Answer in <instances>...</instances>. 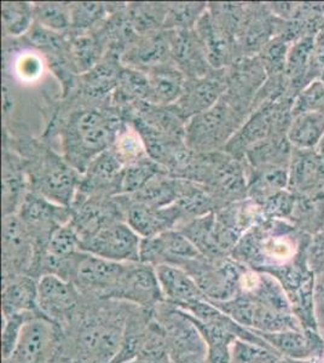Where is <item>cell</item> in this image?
I'll list each match as a JSON object with an SVG mask.
<instances>
[{
	"label": "cell",
	"instance_id": "obj_35",
	"mask_svg": "<svg viewBox=\"0 0 324 363\" xmlns=\"http://www.w3.org/2000/svg\"><path fill=\"white\" fill-rule=\"evenodd\" d=\"M72 3L66 1H37L33 3L34 20L39 25L58 33L70 29Z\"/></svg>",
	"mask_w": 324,
	"mask_h": 363
},
{
	"label": "cell",
	"instance_id": "obj_20",
	"mask_svg": "<svg viewBox=\"0 0 324 363\" xmlns=\"http://www.w3.org/2000/svg\"><path fill=\"white\" fill-rule=\"evenodd\" d=\"M120 61L123 67L144 73L172 62L169 30L162 29L154 33L138 35L135 42L125 50Z\"/></svg>",
	"mask_w": 324,
	"mask_h": 363
},
{
	"label": "cell",
	"instance_id": "obj_5",
	"mask_svg": "<svg viewBox=\"0 0 324 363\" xmlns=\"http://www.w3.org/2000/svg\"><path fill=\"white\" fill-rule=\"evenodd\" d=\"M183 179L206 186L223 207L243 201L248 195V181L242 161L225 152H195Z\"/></svg>",
	"mask_w": 324,
	"mask_h": 363
},
{
	"label": "cell",
	"instance_id": "obj_29",
	"mask_svg": "<svg viewBox=\"0 0 324 363\" xmlns=\"http://www.w3.org/2000/svg\"><path fill=\"white\" fill-rule=\"evenodd\" d=\"M177 230L186 236L207 259L220 260L229 257L218 244L214 233V213L181 224Z\"/></svg>",
	"mask_w": 324,
	"mask_h": 363
},
{
	"label": "cell",
	"instance_id": "obj_13",
	"mask_svg": "<svg viewBox=\"0 0 324 363\" xmlns=\"http://www.w3.org/2000/svg\"><path fill=\"white\" fill-rule=\"evenodd\" d=\"M34 256L33 239L20 217L3 216V279L29 275Z\"/></svg>",
	"mask_w": 324,
	"mask_h": 363
},
{
	"label": "cell",
	"instance_id": "obj_42",
	"mask_svg": "<svg viewBox=\"0 0 324 363\" xmlns=\"http://www.w3.org/2000/svg\"><path fill=\"white\" fill-rule=\"evenodd\" d=\"M41 70H43V61L35 54L26 52L25 55H21L15 63V74L21 80L32 82L41 74Z\"/></svg>",
	"mask_w": 324,
	"mask_h": 363
},
{
	"label": "cell",
	"instance_id": "obj_3",
	"mask_svg": "<svg viewBox=\"0 0 324 363\" xmlns=\"http://www.w3.org/2000/svg\"><path fill=\"white\" fill-rule=\"evenodd\" d=\"M3 143L15 150L25 165L28 189L50 201L70 207L82 174L45 140L33 137L10 136L4 131Z\"/></svg>",
	"mask_w": 324,
	"mask_h": 363
},
{
	"label": "cell",
	"instance_id": "obj_21",
	"mask_svg": "<svg viewBox=\"0 0 324 363\" xmlns=\"http://www.w3.org/2000/svg\"><path fill=\"white\" fill-rule=\"evenodd\" d=\"M194 29L213 69H225L238 60L235 38L214 21L208 8Z\"/></svg>",
	"mask_w": 324,
	"mask_h": 363
},
{
	"label": "cell",
	"instance_id": "obj_12",
	"mask_svg": "<svg viewBox=\"0 0 324 363\" xmlns=\"http://www.w3.org/2000/svg\"><path fill=\"white\" fill-rule=\"evenodd\" d=\"M111 299L126 301L144 309H154L164 301L155 267L142 262L128 263Z\"/></svg>",
	"mask_w": 324,
	"mask_h": 363
},
{
	"label": "cell",
	"instance_id": "obj_34",
	"mask_svg": "<svg viewBox=\"0 0 324 363\" xmlns=\"http://www.w3.org/2000/svg\"><path fill=\"white\" fill-rule=\"evenodd\" d=\"M109 15L107 3L75 1L70 6V29L75 33H86L97 28Z\"/></svg>",
	"mask_w": 324,
	"mask_h": 363
},
{
	"label": "cell",
	"instance_id": "obj_14",
	"mask_svg": "<svg viewBox=\"0 0 324 363\" xmlns=\"http://www.w3.org/2000/svg\"><path fill=\"white\" fill-rule=\"evenodd\" d=\"M201 257L191 241L177 229L142 239L140 242V262L152 267L167 264L184 269L190 262Z\"/></svg>",
	"mask_w": 324,
	"mask_h": 363
},
{
	"label": "cell",
	"instance_id": "obj_24",
	"mask_svg": "<svg viewBox=\"0 0 324 363\" xmlns=\"http://www.w3.org/2000/svg\"><path fill=\"white\" fill-rule=\"evenodd\" d=\"M1 314H40L38 304V280L29 275L3 279Z\"/></svg>",
	"mask_w": 324,
	"mask_h": 363
},
{
	"label": "cell",
	"instance_id": "obj_15",
	"mask_svg": "<svg viewBox=\"0 0 324 363\" xmlns=\"http://www.w3.org/2000/svg\"><path fill=\"white\" fill-rule=\"evenodd\" d=\"M226 90V68L213 69L201 78L186 79L181 96L173 106L188 123L194 116L213 107Z\"/></svg>",
	"mask_w": 324,
	"mask_h": 363
},
{
	"label": "cell",
	"instance_id": "obj_16",
	"mask_svg": "<svg viewBox=\"0 0 324 363\" xmlns=\"http://www.w3.org/2000/svg\"><path fill=\"white\" fill-rule=\"evenodd\" d=\"M123 207L125 222L142 238L149 239L173 230L181 223L179 208L173 203L171 206L156 208L144 203H135L128 195L116 196Z\"/></svg>",
	"mask_w": 324,
	"mask_h": 363
},
{
	"label": "cell",
	"instance_id": "obj_31",
	"mask_svg": "<svg viewBox=\"0 0 324 363\" xmlns=\"http://www.w3.org/2000/svg\"><path fill=\"white\" fill-rule=\"evenodd\" d=\"M169 3L135 1L128 3V18L138 35L154 33L164 29Z\"/></svg>",
	"mask_w": 324,
	"mask_h": 363
},
{
	"label": "cell",
	"instance_id": "obj_25",
	"mask_svg": "<svg viewBox=\"0 0 324 363\" xmlns=\"http://www.w3.org/2000/svg\"><path fill=\"white\" fill-rule=\"evenodd\" d=\"M149 104L171 106L179 99L184 89L185 75L172 62L149 70Z\"/></svg>",
	"mask_w": 324,
	"mask_h": 363
},
{
	"label": "cell",
	"instance_id": "obj_41",
	"mask_svg": "<svg viewBox=\"0 0 324 363\" xmlns=\"http://www.w3.org/2000/svg\"><path fill=\"white\" fill-rule=\"evenodd\" d=\"M38 315L41 314H17L3 318V330H1L3 359L13 355L26 323Z\"/></svg>",
	"mask_w": 324,
	"mask_h": 363
},
{
	"label": "cell",
	"instance_id": "obj_23",
	"mask_svg": "<svg viewBox=\"0 0 324 363\" xmlns=\"http://www.w3.org/2000/svg\"><path fill=\"white\" fill-rule=\"evenodd\" d=\"M28 190L23 161L15 150L3 143V216L17 213Z\"/></svg>",
	"mask_w": 324,
	"mask_h": 363
},
{
	"label": "cell",
	"instance_id": "obj_30",
	"mask_svg": "<svg viewBox=\"0 0 324 363\" xmlns=\"http://www.w3.org/2000/svg\"><path fill=\"white\" fill-rule=\"evenodd\" d=\"M148 95L149 80L147 73L123 67L111 96V106L123 111L140 102H147Z\"/></svg>",
	"mask_w": 324,
	"mask_h": 363
},
{
	"label": "cell",
	"instance_id": "obj_17",
	"mask_svg": "<svg viewBox=\"0 0 324 363\" xmlns=\"http://www.w3.org/2000/svg\"><path fill=\"white\" fill-rule=\"evenodd\" d=\"M123 67L118 55L107 52L92 69L79 75L74 90L67 97H75L86 104H111Z\"/></svg>",
	"mask_w": 324,
	"mask_h": 363
},
{
	"label": "cell",
	"instance_id": "obj_11",
	"mask_svg": "<svg viewBox=\"0 0 324 363\" xmlns=\"http://www.w3.org/2000/svg\"><path fill=\"white\" fill-rule=\"evenodd\" d=\"M70 223L78 231L80 241L94 235L103 228L116 222H125L123 210L116 196H78L70 205Z\"/></svg>",
	"mask_w": 324,
	"mask_h": 363
},
{
	"label": "cell",
	"instance_id": "obj_27",
	"mask_svg": "<svg viewBox=\"0 0 324 363\" xmlns=\"http://www.w3.org/2000/svg\"><path fill=\"white\" fill-rule=\"evenodd\" d=\"M181 182L183 179L181 178L172 177L167 171H164L152 177L140 191L128 195V198L135 203L156 208L171 206L181 194Z\"/></svg>",
	"mask_w": 324,
	"mask_h": 363
},
{
	"label": "cell",
	"instance_id": "obj_40",
	"mask_svg": "<svg viewBox=\"0 0 324 363\" xmlns=\"http://www.w3.org/2000/svg\"><path fill=\"white\" fill-rule=\"evenodd\" d=\"M324 133V116L308 113L299 116L291 130V140L300 147L316 145Z\"/></svg>",
	"mask_w": 324,
	"mask_h": 363
},
{
	"label": "cell",
	"instance_id": "obj_26",
	"mask_svg": "<svg viewBox=\"0 0 324 363\" xmlns=\"http://www.w3.org/2000/svg\"><path fill=\"white\" fill-rule=\"evenodd\" d=\"M174 203L181 211L183 218L181 225L193 219L216 213L223 208L220 203L211 194L206 186L186 179L181 182V194Z\"/></svg>",
	"mask_w": 324,
	"mask_h": 363
},
{
	"label": "cell",
	"instance_id": "obj_39",
	"mask_svg": "<svg viewBox=\"0 0 324 363\" xmlns=\"http://www.w3.org/2000/svg\"><path fill=\"white\" fill-rule=\"evenodd\" d=\"M82 251V241L78 231L72 223L57 228L50 239L45 256L51 259H67L75 253Z\"/></svg>",
	"mask_w": 324,
	"mask_h": 363
},
{
	"label": "cell",
	"instance_id": "obj_43",
	"mask_svg": "<svg viewBox=\"0 0 324 363\" xmlns=\"http://www.w3.org/2000/svg\"><path fill=\"white\" fill-rule=\"evenodd\" d=\"M320 171V164L313 157H304L298 162L294 171L296 181L301 186L310 184L313 179H316L317 174Z\"/></svg>",
	"mask_w": 324,
	"mask_h": 363
},
{
	"label": "cell",
	"instance_id": "obj_2",
	"mask_svg": "<svg viewBox=\"0 0 324 363\" xmlns=\"http://www.w3.org/2000/svg\"><path fill=\"white\" fill-rule=\"evenodd\" d=\"M133 306L126 301L84 297L78 316L62 332L77 355L92 363H111L123 344Z\"/></svg>",
	"mask_w": 324,
	"mask_h": 363
},
{
	"label": "cell",
	"instance_id": "obj_36",
	"mask_svg": "<svg viewBox=\"0 0 324 363\" xmlns=\"http://www.w3.org/2000/svg\"><path fill=\"white\" fill-rule=\"evenodd\" d=\"M167 169L148 157L135 165L123 167L120 176L119 195H132L140 191L156 174ZM118 195V196H119Z\"/></svg>",
	"mask_w": 324,
	"mask_h": 363
},
{
	"label": "cell",
	"instance_id": "obj_47",
	"mask_svg": "<svg viewBox=\"0 0 324 363\" xmlns=\"http://www.w3.org/2000/svg\"><path fill=\"white\" fill-rule=\"evenodd\" d=\"M231 345H214L207 347L206 363H231Z\"/></svg>",
	"mask_w": 324,
	"mask_h": 363
},
{
	"label": "cell",
	"instance_id": "obj_7",
	"mask_svg": "<svg viewBox=\"0 0 324 363\" xmlns=\"http://www.w3.org/2000/svg\"><path fill=\"white\" fill-rule=\"evenodd\" d=\"M152 316L164 333L171 359H206L207 344L186 311L161 301L152 309Z\"/></svg>",
	"mask_w": 324,
	"mask_h": 363
},
{
	"label": "cell",
	"instance_id": "obj_32",
	"mask_svg": "<svg viewBox=\"0 0 324 363\" xmlns=\"http://www.w3.org/2000/svg\"><path fill=\"white\" fill-rule=\"evenodd\" d=\"M1 20L5 38L25 37L33 26V3L4 1L1 3Z\"/></svg>",
	"mask_w": 324,
	"mask_h": 363
},
{
	"label": "cell",
	"instance_id": "obj_28",
	"mask_svg": "<svg viewBox=\"0 0 324 363\" xmlns=\"http://www.w3.org/2000/svg\"><path fill=\"white\" fill-rule=\"evenodd\" d=\"M69 37V61L78 75L87 73L107 54L95 32L75 33L68 30Z\"/></svg>",
	"mask_w": 324,
	"mask_h": 363
},
{
	"label": "cell",
	"instance_id": "obj_49",
	"mask_svg": "<svg viewBox=\"0 0 324 363\" xmlns=\"http://www.w3.org/2000/svg\"><path fill=\"white\" fill-rule=\"evenodd\" d=\"M318 58H320V62L324 63V37L322 38V40L320 42V49H318Z\"/></svg>",
	"mask_w": 324,
	"mask_h": 363
},
{
	"label": "cell",
	"instance_id": "obj_33",
	"mask_svg": "<svg viewBox=\"0 0 324 363\" xmlns=\"http://www.w3.org/2000/svg\"><path fill=\"white\" fill-rule=\"evenodd\" d=\"M111 150L123 167L135 165L149 157L142 137L128 123L121 130L119 136L116 137Z\"/></svg>",
	"mask_w": 324,
	"mask_h": 363
},
{
	"label": "cell",
	"instance_id": "obj_4",
	"mask_svg": "<svg viewBox=\"0 0 324 363\" xmlns=\"http://www.w3.org/2000/svg\"><path fill=\"white\" fill-rule=\"evenodd\" d=\"M248 104L224 94L213 107L194 116L185 130V143L196 153L224 152L245 124Z\"/></svg>",
	"mask_w": 324,
	"mask_h": 363
},
{
	"label": "cell",
	"instance_id": "obj_6",
	"mask_svg": "<svg viewBox=\"0 0 324 363\" xmlns=\"http://www.w3.org/2000/svg\"><path fill=\"white\" fill-rule=\"evenodd\" d=\"M126 264L80 251L58 260L54 275L72 282L85 298L111 299Z\"/></svg>",
	"mask_w": 324,
	"mask_h": 363
},
{
	"label": "cell",
	"instance_id": "obj_10",
	"mask_svg": "<svg viewBox=\"0 0 324 363\" xmlns=\"http://www.w3.org/2000/svg\"><path fill=\"white\" fill-rule=\"evenodd\" d=\"M61 335L56 323L38 315L26 323L13 355L3 363H49Z\"/></svg>",
	"mask_w": 324,
	"mask_h": 363
},
{
	"label": "cell",
	"instance_id": "obj_44",
	"mask_svg": "<svg viewBox=\"0 0 324 363\" xmlns=\"http://www.w3.org/2000/svg\"><path fill=\"white\" fill-rule=\"evenodd\" d=\"M74 362V352L69 345V342H67L66 337L62 332L61 338L58 342L54 355L50 359L49 363H73Z\"/></svg>",
	"mask_w": 324,
	"mask_h": 363
},
{
	"label": "cell",
	"instance_id": "obj_46",
	"mask_svg": "<svg viewBox=\"0 0 324 363\" xmlns=\"http://www.w3.org/2000/svg\"><path fill=\"white\" fill-rule=\"evenodd\" d=\"M311 40H304V42L296 46V49L291 51V60H289V67L291 70H296L301 65H305L308 60V52L312 48Z\"/></svg>",
	"mask_w": 324,
	"mask_h": 363
},
{
	"label": "cell",
	"instance_id": "obj_22",
	"mask_svg": "<svg viewBox=\"0 0 324 363\" xmlns=\"http://www.w3.org/2000/svg\"><path fill=\"white\" fill-rule=\"evenodd\" d=\"M164 301L169 304L186 309L197 301H205V294L184 269L173 265L161 264L155 267Z\"/></svg>",
	"mask_w": 324,
	"mask_h": 363
},
{
	"label": "cell",
	"instance_id": "obj_37",
	"mask_svg": "<svg viewBox=\"0 0 324 363\" xmlns=\"http://www.w3.org/2000/svg\"><path fill=\"white\" fill-rule=\"evenodd\" d=\"M208 8L206 1H173L164 20V30L194 29Z\"/></svg>",
	"mask_w": 324,
	"mask_h": 363
},
{
	"label": "cell",
	"instance_id": "obj_38",
	"mask_svg": "<svg viewBox=\"0 0 324 363\" xmlns=\"http://www.w3.org/2000/svg\"><path fill=\"white\" fill-rule=\"evenodd\" d=\"M135 361L137 363H169L172 361L169 345L155 318Z\"/></svg>",
	"mask_w": 324,
	"mask_h": 363
},
{
	"label": "cell",
	"instance_id": "obj_18",
	"mask_svg": "<svg viewBox=\"0 0 324 363\" xmlns=\"http://www.w3.org/2000/svg\"><path fill=\"white\" fill-rule=\"evenodd\" d=\"M169 35L171 61L185 78H201L213 70L195 29H173Z\"/></svg>",
	"mask_w": 324,
	"mask_h": 363
},
{
	"label": "cell",
	"instance_id": "obj_45",
	"mask_svg": "<svg viewBox=\"0 0 324 363\" xmlns=\"http://www.w3.org/2000/svg\"><path fill=\"white\" fill-rule=\"evenodd\" d=\"M263 248L267 256L275 259H288L291 256V246L277 240H269L264 244Z\"/></svg>",
	"mask_w": 324,
	"mask_h": 363
},
{
	"label": "cell",
	"instance_id": "obj_19",
	"mask_svg": "<svg viewBox=\"0 0 324 363\" xmlns=\"http://www.w3.org/2000/svg\"><path fill=\"white\" fill-rule=\"evenodd\" d=\"M123 166L116 159L111 149L99 154L87 166L82 174L77 194L78 196H118L120 176Z\"/></svg>",
	"mask_w": 324,
	"mask_h": 363
},
{
	"label": "cell",
	"instance_id": "obj_50",
	"mask_svg": "<svg viewBox=\"0 0 324 363\" xmlns=\"http://www.w3.org/2000/svg\"><path fill=\"white\" fill-rule=\"evenodd\" d=\"M126 363H137L135 361H131V362H126Z\"/></svg>",
	"mask_w": 324,
	"mask_h": 363
},
{
	"label": "cell",
	"instance_id": "obj_9",
	"mask_svg": "<svg viewBox=\"0 0 324 363\" xmlns=\"http://www.w3.org/2000/svg\"><path fill=\"white\" fill-rule=\"evenodd\" d=\"M140 238L126 222H116L82 240V251L116 263L140 262Z\"/></svg>",
	"mask_w": 324,
	"mask_h": 363
},
{
	"label": "cell",
	"instance_id": "obj_48",
	"mask_svg": "<svg viewBox=\"0 0 324 363\" xmlns=\"http://www.w3.org/2000/svg\"><path fill=\"white\" fill-rule=\"evenodd\" d=\"M169 363H206V359H172Z\"/></svg>",
	"mask_w": 324,
	"mask_h": 363
},
{
	"label": "cell",
	"instance_id": "obj_1",
	"mask_svg": "<svg viewBox=\"0 0 324 363\" xmlns=\"http://www.w3.org/2000/svg\"><path fill=\"white\" fill-rule=\"evenodd\" d=\"M125 125L119 109L111 104H86L67 97L52 108L40 138L51 147L56 142L58 153L82 174L91 161L111 148Z\"/></svg>",
	"mask_w": 324,
	"mask_h": 363
},
{
	"label": "cell",
	"instance_id": "obj_8",
	"mask_svg": "<svg viewBox=\"0 0 324 363\" xmlns=\"http://www.w3.org/2000/svg\"><path fill=\"white\" fill-rule=\"evenodd\" d=\"M38 304L44 318L65 328L78 316L84 297L69 281L45 275L38 280Z\"/></svg>",
	"mask_w": 324,
	"mask_h": 363
}]
</instances>
